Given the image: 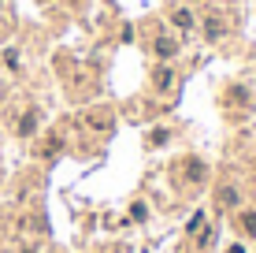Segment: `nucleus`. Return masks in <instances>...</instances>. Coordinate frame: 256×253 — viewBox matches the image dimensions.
I'll list each match as a JSON object with an SVG mask.
<instances>
[{"label":"nucleus","instance_id":"obj_1","mask_svg":"<svg viewBox=\"0 0 256 253\" xmlns=\"http://www.w3.org/2000/svg\"><path fill=\"white\" fill-rule=\"evenodd\" d=\"M238 223H242V231L249 234V238H256V208H245V212L238 216Z\"/></svg>","mask_w":256,"mask_h":253},{"label":"nucleus","instance_id":"obj_2","mask_svg":"<svg viewBox=\"0 0 256 253\" xmlns=\"http://www.w3.org/2000/svg\"><path fill=\"white\" fill-rule=\"evenodd\" d=\"M219 201L223 205H238V190L230 186V190H219Z\"/></svg>","mask_w":256,"mask_h":253},{"label":"nucleus","instance_id":"obj_3","mask_svg":"<svg viewBox=\"0 0 256 253\" xmlns=\"http://www.w3.org/2000/svg\"><path fill=\"white\" fill-rule=\"evenodd\" d=\"M145 216H148L145 205H134V208H130V220H145Z\"/></svg>","mask_w":256,"mask_h":253}]
</instances>
